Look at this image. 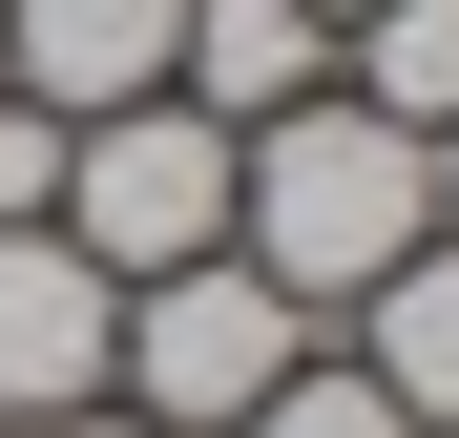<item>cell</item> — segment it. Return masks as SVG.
I'll return each mask as SVG.
<instances>
[{"label": "cell", "instance_id": "4fadbf2b", "mask_svg": "<svg viewBox=\"0 0 459 438\" xmlns=\"http://www.w3.org/2000/svg\"><path fill=\"white\" fill-rule=\"evenodd\" d=\"M314 21H376V0H314Z\"/></svg>", "mask_w": 459, "mask_h": 438}, {"label": "cell", "instance_id": "7a4b0ae2", "mask_svg": "<svg viewBox=\"0 0 459 438\" xmlns=\"http://www.w3.org/2000/svg\"><path fill=\"white\" fill-rule=\"evenodd\" d=\"M292 355H314V313L251 271V251H209V271H146L126 292V355H105V397L126 417H168V438H230Z\"/></svg>", "mask_w": 459, "mask_h": 438}, {"label": "cell", "instance_id": "ba28073f", "mask_svg": "<svg viewBox=\"0 0 459 438\" xmlns=\"http://www.w3.org/2000/svg\"><path fill=\"white\" fill-rule=\"evenodd\" d=\"M334 84L376 105V125H459V0H376V21H334Z\"/></svg>", "mask_w": 459, "mask_h": 438}, {"label": "cell", "instance_id": "52a82bcc", "mask_svg": "<svg viewBox=\"0 0 459 438\" xmlns=\"http://www.w3.org/2000/svg\"><path fill=\"white\" fill-rule=\"evenodd\" d=\"M355 376L397 397L418 438H459V230H438L418 271H376V292H355Z\"/></svg>", "mask_w": 459, "mask_h": 438}, {"label": "cell", "instance_id": "7c38bea8", "mask_svg": "<svg viewBox=\"0 0 459 438\" xmlns=\"http://www.w3.org/2000/svg\"><path fill=\"white\" fill-rule=\"evenodd\" d=\"M438 230H459V125H438Z\"/></svg>", "mask_w": 459, "mask_h": 438}, {"label": "cell", "instance_id": "9c48e42d", "mask_svg": "<svg viewBox=\"0 0 459 438\" xmlns=\"http://www.w3.org/2000/svg\"><path fill=\"white\" fill-rule=\"evenodd\" d=\"M230 438H418V417H397V397H376V376H355V355H292V376H272L251 417H230Z\"/></svg>", "mask_w": 459, "mask_h": 438}, {"label": "cell", "instance_id": "6da1fadb", "mask_svg": "<svg viewBox=\"0 0 459 438\" xmlns=\"http://www.w3.org/2000/svg\"><path fill=\"white\" fill-rule=\"evenodd\" d=\"M230 251H251L292 313H355L376 271H418V251H438V146H418V125H376L355 84L272 105V125H230Z\"/></svg>", "mask_w": 459, "mask_h": 438}, {"label": "cell", "instance_id": "30bf717a", "mask_svg": "<svg viewBox=\"0 0 459 438\" xmlns=\"http://www.w3.org/2000/svg\"><path fill=\"white\" fill-rule=\"evenodd\" d=\"M63 146H84L63 105H0V230H63Z\"/></svg>", "mask_w": 459, "mask_h": 438}, {"label": "cell", "instance_id": "8fae6325", "mask_svg": "<svg viewBox=\"0 0 459 438\" xmlns=\"http://www.w3.org/2000/svg\"><path fill=\"white\" fill-rule=\"evenodd\" d=\"M63 438H168V417H126V397H105V417H63Z\"/></svg>", "mask_w": 459, "mask_h": 438}, {"label": "cell", "instance_id": "3957f363", "mask_svg": "<svg viewBox=\"0 0 459 438\" xmlns=\"http://www.w3.org/2000/svg\"><path fill=\"white\" fill-rule=\"evenodd\" d=\"M63 251L84 271H209L230 251V125L209 105H105L84 146H63Z\"/></svg>", "mask_w": 459, "mask_h": 438}, {"label": "cell", "instance_id": "8992f818", "mask_svg": "<svg viewBox=\"0 0 459 438\" xmlns=\"http://www.w3.org/2000/svg\"><path fill=\"white\" fill-rule=\"evenodd\" d=\"M314 84H334V21L314 0H188V42H168V105H209V125H272Z\"/></svg>", "mask_w": 459, "mask_h": 438}, {"label": "cell", "instance_id": "5bb4252c", "mask_svg": "<svg viewBox=\"0 0 459 438\" xmlns=\"http://www.w3.org/2000/svg\"><path fill=\"white\" fill-rule=\"evenodd\" d=\"M0 438H42V417H0Z\"/></svg>", "mask_w": 459, "mask_h": 438}, {"label": "cell", "instance_id": "5b68a950", "mask_svg": "<svg viewBox=\"0 0 459 438\" xmlns=\"http://www.w3.org/2000/svg\"><path fill=\"white\" fill-rule=\"evenodd\" d=\"M168 42H188V0H0V105H63V125L168 105Z\"/></svg>", "mask_w": 459, "mask_h": 438}, {"label": "cell", "instance_id": "277c9868", "mask_svg": "<svg viewBox=\"0 0 459 438\" xmlns=\"http://www.w3.org/2000/svg\"><path fill=\"white\" fill-rule=\"evenodd\" d=\"M105 355H126V271H84L63 230H0V417H105Z\"/></svg>", "mask_w": 459, "mask_h": 438}]
</instances>
